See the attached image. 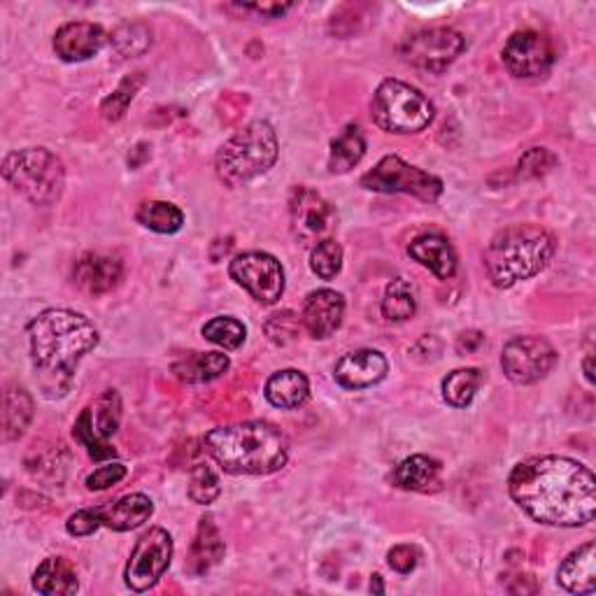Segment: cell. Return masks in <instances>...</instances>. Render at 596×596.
Masks as SVG:
<instances>
[{
  "label": "cell",
  "instance_id": "7c38bea8",
  "mask_svg": "<svg viewBox=\"0 0 596 596\" xmlns=\"http://www.w3.org/2000/svg\"><path fill=\"white\" fill-rule=\"evenodd\" d=\"M231 278L250 292V296L262 303L272 305L284 294V270L276 256L268 252H243L238 254L229 266Z\"/></svg>",
  "mask_w": 596,
  "mask_h": 596
},
{
  "label": "cell",
  "instance_id": "ac0fdd59",
  "mask_svg": "<svg viewBox=\"0 0 596 596\" xmlns=\"http://www.w3.org/2000/svg\"><path fill=\"white\" fill-rule=\"evenodd\" d=\"M343 315H345V299L343 294L333 292V289H317V292H310L305 296L303 303V327L313 338H325L333 335L343 325Z\"/></svg>",
  "mask_w": 596,
  "mask_h": 596
},
{
  "label": "cell",
  "instance_id": "ee69618b",
  "mask_svg": "<svg viewBox=\"0 0 596 596\" xmlns=\"http://www.w3.org/2000/svg\"><path fill=\"white\" fill-rule=\"evenodd\" d=\"M292 8H294L292 3H256V5H240V10H243V12H256V14H262V17H268V20L282 17V14H287Z\"/></svg>",
  "mask_w": 596,
  "mask_h": 596
},
{
  "label": "cell",
  "instance_id": "ab89813d",
  "mask_svg": "<svg viewBox=\"0 0 596 596\" xmlns=\"http://www.w3.org/2000/svg\"><path fill=\"white\" fill-rule=\"evenodd\" d=\"M266 335L276 345H289L299 335V319L292 310H282L266 321Z\"/></svg>",
  "mask_w": 596,
  "mask_h": 596
},
{
  "label": "cell",
  "instance_id": "7bdbcfd3",
  "mask_svg": "<svg viewBox=\"0 0 596 596\" xmlns=\"http://www.w3.org/2000/svg\"><path fill=\"white\" fill-rule=\"evenodd\" d=\"M386 561H390V567L396 571V573H410L415 571L417 561H420V553H417V547L413 545H396L390 550V555H386Z\"/></svg>",
  "mask_w": 596,
  "mask_h": 596
},
{
  "label": "cell",
  "instance_id": "3957f363",
  "mask_svg": "<svg viewBox=\"0 0 596 596\" xmlns=\"http://www.w3.org/2000/svg\"><path fill=\"white\" fill-rule=\"evenodd\" d=\"M205 447L231 475H270L289 459L287 436L264 420L217 427L205 436Z\"/></svg>",
  "mask_w": 596,
  "mask_h": 596
},
{
  "label": "cell",
  "instance_id": "30bf717a",
  "mask_svg": "<svg viewBox=\"0 0 596 596\" xmlns=\"http://www.w3.org/2000/svg\"><path fill=\"white\" fill-rule=\"evenodd\" d=\"M122 422V398L115 390L105 392L93 406L79 413L73 427V436L77 443L87 447L91 459L103 461L115 457V447H110L107 439L117 433Z\"/></svg>",
  "mask_w": 596,
  "mask_h": 596
},
{
  "label": "cell",
  "instance_id": "f546056e",
  "mask_svg": "<svg viewBox=\"0 0 596 596\" xmlns=\"http://www.w3.org/2000/svg\"><path fill=\"white\" fill-rule=\"evenodd\" d=\"M68 464H71V457L66 449H63L61 443L56 445H50V447H38L34 453L28 455L26 459V466H28V473L34 475L36 480L45 482V485H61L63 480H66V473H68Z\"/></svg>",
  "mask_w": 596,
  "mask_h": 596
},
{
  "label": "cell",
  "instance_id": "8992f818",
  "mask_svg": "<svg viewBox=\"0 0 596 596\" xmlns=\"http://www.w3.org/2000/svg\"><path fill=\"white\" fill-rule=\"evenodd\" d=\"M3 177L34 205H54L66 187V168L56 154L45 148H26L8 154Z\"/></svg>",
  "mask_w": 596,
  "mask_h": 596
},
{
  "label": "cell",
  "instance_id": "60d3db41",
  "mask_svg": "<svg viewBox=\"0 0 596 596\" xmlns=\"http://www.w3.org/2000/svg\"><path fill=\"white\" fill-rule=\"evenodd\" d=\"M99 527H103V508H83L66 522L71 536H91Z\"/></svg>",
  "mask_w": 596,
  "mask_h": 596
},
{
  "label": "cell",
  "instance_id": "7dc6e473",
  "mask_svg": "<svg viewBox=\"0 0 596 596\" xmlns=\"http://www.w3.org/2000/svg\"><path fill=\"white\" fill-rule=\"evenodd\" d=\"M370 589H376V592H384V589H382V583H380V575H373V583H370Z\"/></svg>",
  "mask_w": 596,
  "mask_h": 596
},
{
  "label": "cell",
  "instance_id": "d590c367",
  "mask_svg": "<svg viewBox=\"0 0 596 596\" xmlns=\"http://www.w3.org/2000/svg\"><path fill=\"white\" fill-rule=\"evenodd\" d=\"M310 268H313V272L317 278L333 280L338 272L343 270V248H341V243H335L333 238L321 240L319 245L313 248Z\"/></svg>",
  "mask_w": 596,
  "mask_h": 596
},
{
  "label": "cell",
  "instance_id": "bcb514c9",
  "mask_svg": "<svg viewBox=\"0 0 596 596\" xmlns=\"http://www.w3.org/2000/svg\"><path fill=\"white\" fill-rule=\"evenodd\" d=\"M583 368H585V378H587V382H589V384H594V373H592V354H587V357H585Z\"/></svg>",
  "mask_w": 596,
  "mask_h": 596
},
{
  "label": "cell",
  "instance_id": "d4e9b609",
  "mask_svg": "<svg viewBox=\"0 0 596 596\" xmlns=\"http://www.w3.org/2000/svg\"><path fill=\"white\" fill-rule=\"evenodd\" d=\"M154 512V504L148 494H124L117 502L103 506V524L112 531H131L148 522Z\"/></svg>",
  "mask_w": 596,
  "mask_h": 596
},
{
  "label": "cell",
  "instance_id": "74e56055",
  "mask_svg": "<svg viewBox=\"0 0 596 596\" xmlns=\"http://www.w3.org/2000/svg\"><path fill=\"white\" fill-rule=\"evenodd\" d=\"M144 85V75L142 73H136L131 77H126L124 83L117 87V91L107 96V99L103 101L101 105V112H103V117L107 122H117L124 117V112L126 107L131 105V101L136 99V91Z\"/></svg>",
  "mask_w": 596,
  "mask_h": 596
},
{
  "label": "cell",
  "instance_id": "4dcf8cb0",
  "mask_svg": "<svg viewBox=\"0 0 596 596\" xmlns=\"http://www.w3.org/2000/svg\"><path fill=\"white\" fill-rule=\"evenodd\" d=\"M136 219L154 233H177L185 224V213L168 201H148L138 207Z\"/></svg>",
  "mask_w": 596,
  "mask_h": 596
},
{
  "label": "cell",
  "instance_id": "44dd1931",
  "mask_svg": "<svg viewBox=\"0 0 596 596\" xmlns=\"http://www.w3.org/2000/svg\"><path fill=\"white\" fill-rule=\"evenodd\" d=\"M559 585L571 594H592L596 589V547L594 543L580 545L557 571Z\"/></svg>",
  "mask_w": 596,
  "mask_h": 596
},
{
  "label": "cell",
  "instance_id": "4316f807",
  "mask_svg": "<svg viewBox=\"0 0 596 596\" xmlns=\"http://www.w3.org/2000/svg\"><path fill=\"white\" fill-rule=\"evenodd\" d=\"M364 154H366L364 128L357 122H350L343 126V131L331 140L329 170L333 175L350 173L364 158Z\"/></svg>",
  "mask_w": 596,
  "mask_h": 596
},
{
  "label": "cell",
  "instance_id": "5bb4252c",
  "mask_svg": "<svg viewBox=\"0 0 596 596\" xmlns=\"http://www.w3.org/2000/svg\"><path fill=\"white\" fill-rule=\"evenodd\" d=\"M289 219L292 233L305 248H315L321 240H329L335 229V207L321 193L299 187L289 201Z\"/></svg>",
  "mask_w": 596,
  "mask_h": 596
},
{
  "label": "cell",
  "instance_id": "5b68a950",
  "mask_svg": "<svg viewBox=\"0 0 596 596\" xmlns=\"http://www.w3.org/2000/svg\"><path fill=\"white\" fill-rule=\"evenodd\" d=\"M280 142L276 128L268 122H252L221 144L215 168L224 185L240 187L268 173L276 166Z\"/></svg>",
  "mask_w": 596,
  "mask_h": 596
},
{
  "label": "cell",
  "instance_id": "4fadbf2b",
  "mask_svg": "<svg viewBox=\"0 0 596 596\" xmlns=\"http://www.w3.org/2000/svg\"><path fill=\"white\" fill-rule=\"evenodd\" d=\"M557 364V350L541 335H518L504 345L502 366L515 384H534Z\"/></svg>",
  "mask_w": 596,
  "mask_h": 596
},
{
  "label": "cell",
  "instance_id": "ba28073f",
  "mask_svg": "<svg viewBox=\"0 0 596 596\" xmlns=\"http://www.w3.org/2000/svg\"><path fill=\"white\" fill-rule=\"evenodd\" d=\"M362 187L378 193H408V196L427 203H436L443 193L441 177L406 164L396 154L380 158L376 168H370L362 177Z\"/></svg>",
  "mask_w": 596,
  "mask_h": 596
},
{
  "label": "cell",
  "instance_id": "d6a6232c",
  "mask_svg": "<svg viewBox=\"0 0 596 596\" xmlns=\"http://www.w3.org/2000/svg\"><path fill=\"white\" fill-rule=\"evenodd\" d=\"M417 310L415 287L406 278H396L384 289L382 315L390 321H406Z\"/></svg>",
  "mask_w": 596,
  "mask_h": 596
},
{
  "label": "cell",
  "instance_id": "6da1fadb",
  "mask_svg": "<svg viewBox=\"0 0 596 596\" xmlns=\"http://www.w3.org/2000/svg\"><path fill=\"white\" fill-rule=\"evenodd\" d=\"M508 492L531 520L547 527H585L596 515V478L569 457H534L518 464Z\"/></svg>",
  "mask_w": 596,
  "mask_h": 596
},
{
  "label": "cell",
  "instance_id": "484cf974",
  "mask_svg": "<svg viewBox=\"0 0 596 596\" xmlns=\"http://www.w3.org/2000/svg\"><path fill=\"white\" fill-rule=\"evenodd\" d=\"M221 559H224L221 534H219L213 515H205V518L199 522V531H196V538H193V545H191L187 569L193 575H203L213 567H217Z\"/></svg>",
  "mask_w": 596,
  "mask_h": 596
},
{
  "label": "cell",
  "instance_id": "f1b7e54d",
  "mask_svg": "<svg viewBox=\"0 0 596 596\" xmlns=\"http://www.w3.org/2000/svg\"><path fill=\"white\" fill-rule=\"evenodd\" d=\"M34 420V398L20 384H8L3 396V439L17 441Z\"/></svg>",
  "mask_w": 596,
  "mask_h": 596
},
{
  "label": "cell",
  "instance_id": "1f68e13d",
  "mask_svg": "<svg viewBox=\"0 0 596 596\" xmlns=\"http://www.w3.org/2000/svg\"><path fill=\"white\" fill-rule=\"evenodd\" d=\"M482 384V373L478 368H457L447 373L443 380V398L447 406L466 408L473 404V398Z\"/></svg>",
  "mask_w": 596,
  "mask_h": 596
},
{
  "label": "cell",
  "instance_id": "e0dca14e",
  "mask_svg": "<svg viewBox=\"0 0 596 596\" xmlns=\"http://www.w3.org/2000/svg\"><path fill=\"white\" fill-rule=\"evenodd\" d=\"M386 370H390V364H386L382 352L354 350V352H347L345 357L338 359L333 368V378L343 386V390L357 392L382 382L386 378Z\"/></svg>",
  "mask_w": 596,
  "mask_h": 596
},
{
  "label": "cell",
  "instance_id": "277c9868",
  "mask_svg": "<svg viewBox=\"0 0 596 596\" xmlns=\"http://www.w3.org/2000/svg\"><path fill=\"white\" fill-rule=\"evenodd\" d=\"M555 236L536 224H515L498 231L485 252V268L494 287L510 289L538 276L553 262Z\"/></svg>",
  "mask_w": 596,
  "mask_h": 596
},
{
  "label": "cell",
  "instance_id": "2e32d148",
  "mask_svg": "<svg viewBox=\"0 0 596 596\" xmlns=\"http://www.w3.org/2000/svg\"><path fill=\"white\" fill-rule=\"evenodd\" d=\"M124 278V266L117 254L85 252L75 262L73 282L89 296H103L112 292Z\"/></svg>",
  "mask_w": 596,
  "mask_h": 596
},
{
  "label": "cell",
  "instance_id": "7a4b0ae2",
  "mask_svg": "<svg viewBox=\"0 0 596 596\" xmlns=\"http://www.w3.org/2000/svg\"><path fill=\"white\" fill-rule=\"evenodd\" d=\"M28 343L42 394L59 398L68 394L79 359L99 345V329L75 310L52 308L30 321Z\"/></svg>",
  "mask_w": 596,
  "mask_h": 596
},
{
  "label": "cell",
  "instance_id": "cb8c5ba5",
  "mask_svg": "<svg viewBox=\"0 0 596 596\" xmlns=\"http://www.w3.org/2000/svg\"><path fill=\"white\" fill-rule=\"evenodd\" d=\"M310 396V382L301 370L284 368L272 373L266 382V398L270 406L280 410H294L303 406Z\"/></svg>",
  "mask_w": 596,
  "mask_h": 596
},
{
  "label": "cell",
  "instance_id": "f35d334b",
  "mask_svg": "<svg viewBox=\"0 0 596 596\" xmlns=\"http://www.w3.org/2000/svg\"><path fill=\"white\" fill-rule=\"evenodd\" d=\"M557 164V158L553 152H547L545 148H534L529 150L518 164V175L522 180H536V177H543L550 173Z\"/></svg>",
  "mask_w": 596,
  "mask_h": 596
},
{
  "label": "cell",
  "instance_id": "7402d4cb",
  "mask_svg": "<svg viewBox=\"0 0 596 596\" xmlns=\"http://www.w3.org/2000/svg\"><path fill=\"white\" fill-rule=\"evenodd\" d=\"M408 252L415 262L427 266L439 280H449L457 272V254L453 245L447 243V238L439 233H424L415 238Z\"/></svg>",
  "mask_w": 596,
  "mask_h": 596
},
{
  "label": "cell",
  "instance_id": "9a60e30c",
  "mask_svg": "<svg viewBox=\"0 0 596 596\" xmlns=\"http://www.w3.org/2000/svg\"><path fill=\"white\" fill-rule=\"evenodd\" d=\"M506 68L522 79H534L550 73L557 61L555 42L538 30H518L504 47Z\"/></svg>",
  "mask_w": 596,
  "mask_h": 596
},
{
  "label": "cell",
  "instance_id": "836d02e7",
  "mask_svg": "<svg viewBox=\"0 0 596 596\" xmlns=\"http://www.w3.org/2000/svg\"><path fill=\"white\" fill-rule=\"evenodd\" d=\"M152 45V30L142 22H128L122 24L115 34H112V47L119 56H140L150 50Z\"/></svg>",
  "mask_w": 596,
  "mask_h": 596
},
{
  "label": "cell",
  "instance_id": "9c48e42d",
  "mask_svg": "<svg viewBox=\"0 0 596 596\" xmlns=\"http://www.w3.org/2000/svg\"><path fill=\"white\" fill-rule=\"evenodd\" d=\"M466 50V40L455 28L436 26L424 28L417 34L408 36L401 42V56L410 66L429 71V73H443L459 59V54Z\"/></svg>",
  "mask_w": 596,
  "mask_h": 596
},
{
  "label": "cell",
  "instance_id": "b9f144b4",
  "mask_svg": "<svg viewBox=\"0 0 596 596\" xmlns=\"http://www.w3.org/2000/svg\"><path fill=\"white\" fill-rule=\"evenodd\" d=\"M126 466L115 461V464H105L101 469H96L89 478H87V490L91 492H103L107 487H115L126 478Z\"/></svg>",
  "mask_w": 596,
  "mask_h": 596
},
{
  "label": "cell",
  "instance_id": "83f0119b",
  "mask_svg": "<svg viewBox=\"0 0 596 596\" xmlns=\"http://www.w3.org/2000/svg\"><path fill=\"white\" fill-rule=\"evenodd\" d=\"M34 589L47 596H71L79 589L75 569L68 559L47 557L34 573Z\"/></svg>",
  "mask_w": 596,
  "mask_h": 596
},
{
  "label": "cell",
  "instance_id": "603a6c76",
  "mask_svg": "<svg viewBox=\"0 0 596 596\" xmlns=\"http://www.w3.org/2000/svg\"><path fill=\"white\" fill-rule=\"evenodd\" d=\"M229 366V357L221 352H189L173 364V373L177 380L187 384H205L221 378Z\"/></svg>",
  "mask_w": 596,
  "mask_h": 596
},
{
  "label": "cell",
  "instance_id": "ffe728a7",
  "mask_svg": "<svg viewBox=\"0 0 596 596\" xmlns=\"http://www.w3.org/2000/svg\"><path fill=\"white\" fill-rule=\"evenodd\" d=\"M441 461L427 455H413L394 466L392 485L406 492H439L441 490Z\"/></svg>",
  "mask_w": 596,
  "mask_h": 596
},
{
  "label": "cell",
  "instance_id": "52a82bcc",
  "mask_svg": "<svg viewBox=\"0 0 596 596\" xmlns=\"http://www.w3.org/2000/svg\"><path fill=\"white\" fill-rule=\"evenodd\" d=\"M373 122L386 134H420L433 122V103L427 96L401 79H384L373 96Z\"/></svg>",
  "mask_w": 596,
  "mask_h": 596
},
{
  "label": "cell",
  "instance_id": "8d00e7d4",
  "mask_svg": "<svg viewBox=\"0 0 596 596\" xmlns=\"http://www.w3.org/2000/svg\"><path fill=\"white\" fill-rule=\"evenodd\" d=\"M221 494L217 473L207 464H196L189 478V498L199 506H211Z\"/></svg>",
  "mask_w": 596,
  "mask_h": 596
},
{
  "label": "cell",
  "instance_id": "8fae6325",
  "mask_svg": "<svg viewBox=\"0 0 596 596\" xmlns=\"http://www.w3.org/2000/svg\"><path fill=\"white\" fill-rule=\"evenodd\" d=\"M173 559V538L166 529L152 527L144 531L136 543L131 559L126 567V585L134 592L152 589L170 567Z\"/></svg>",
  "mask_w": 596,
  "mask_h": 596
},
{
  "label": "cell",
  "instance_id": "d6986e66",
  "mask_svg": "<svg viewBox=\"0 0 596 596\" xmlns=\"http://www.w3.org/2000/svg\"><path fill=\"white\" fill-rule=\"evenodd\" d=\"M107 42V34L91 22H71L63 24L54 36V52L59 59L68 63L87 61L99 54Z\"/></svg>",
  "mask_w": 596,
  "mask_h": 596
},
{
  "label": "cell",
  "instance_id": "e575fe53",
  "mask_svg": "<svg viewBox=\"0 0 596 596\" xmlns=\"http://www.w3.org/2000/svg\"><path fill=\"white\" fill-rule=\"evenodd\" d=\"M203 335L205 341H211L224 350H238L245 343L248 329L243 321H238L236 317H215L203 327Z\"/></svg>",
  "mask_w": 596,
  "mask_h": 596
},
{
  "label": "cell",
  "instance_id": "f6af8a7d",
  "mask_svg": "<svg viewBox=\"0 0 596 596\" xmlns=\"http://www.w3.org/2000/svg\"><path fill=\"white\" fill-rule=\"evenodd\" d=\"M482 341H485V338H482V333L478 331H469V333H461L459 335V341H457V350L464 354V352H473L482 345Z\"/></svg>",
  "mask_w": 596,
  "mask_h": 596
}]
</instances>
